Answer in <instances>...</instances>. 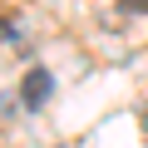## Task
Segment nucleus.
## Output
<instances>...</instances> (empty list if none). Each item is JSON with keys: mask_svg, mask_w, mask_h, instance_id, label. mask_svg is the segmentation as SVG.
<instances>
[{"mask_svg": "<svg viewBox=\"0 0 148 148\" xmlns=\"http://www.w3.org/2000/svg\"><path fill=\"white\" fill-rule=\"evenodd\" d=\"M49 94H54V79H49L45 69H30V74H25V84H20V99H25L30 109H40Z\"/></svg>", "mask_w": 148, "mask_h": 148, "instance_id": "obj_1", "label": "nucleus"}, {"mask_svg": "<svg viewBox=\"0 0 148 148\" xmlns=\"http://www.w3.org/2000/svg\"><path fill=\"white\" fill-rule=\"evenodd\" d=\"M123 10H148V0H119Z\"/></svg>", "mask_w": 148, "mask_h": 148, "instance_id": "obj_2", "label": "nucleus"}, {"mask_svg": "<svg viewBox=\"0 0 148 148\" xmlns=\"http://www.w3.org/2000/svg\"><path fill=\"white\" fill-rule=\"evenodd\" d=\"M143 128H148V109H143Z\"/></svg>", "mask_w": 148, "mask_h": 148, "instance_id": "obj_3", "label": "nucleus"}]
</instances>
